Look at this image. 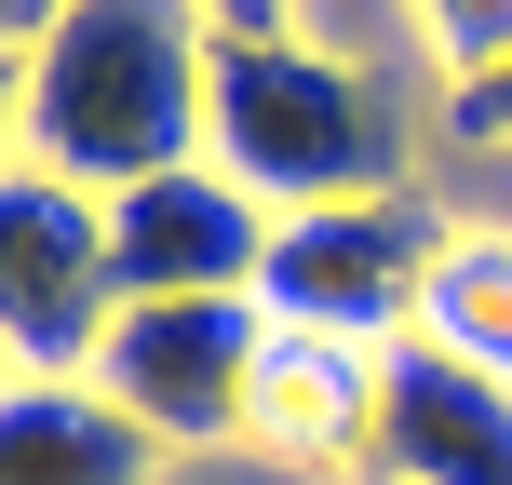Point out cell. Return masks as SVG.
Returning <instances> with one entry per match:
<instances>
[{"label": "cell", "mask_w": 512, "mask_h": 485, "mask_svg": "<svg viewBox=\"0 0 512 485\" xmlns=\"http://www.w3.org/2000/svg\"><path fill=\"white\" fill-rule=\"evenodd\" d=\"M122 283H108V203L41 162H0V351L14 378H95Z\"/></svg>", "instance_id": "obj_4"}, {"label": "cell", "mask_w": 512, "mask_h": 485, "mask_svg": "<svg viewBox=\"0 0 512 485\" xmlns=\"http://www.w3.org/2000/svg\"><path fill=\"white\" fill-rule=\"evenodd\" d=\"M14 108H27V68H0V162H14Z\"/></svg>", "instance_id": "obj_15"}, {"label": "cell", "mask_w": 512, "mask_h": 485, "mask_svg": "<svg viewBox=\"0 0 512 485\" xmlns=\"http://www.w3.org/2000/svg\"><path fill=\"white\" fill-rule=\"evenodd\" d=\"M176 445L135 432L95 378H14L0 391V485H162Z\"/></svg>", "instance_id": "obj_9"}, {"label": "cell", "mask_w": 512, "mask_h": 485, "mask_svg": "<svg viewBox=\"0 0 512 485\" xmlns=\"http://www.w3.org/2000/svg\"><path fill=\"white\" fill-rule=\"evenodd\" d=\"M378 485H512V378L405 337L378 378Z\"/></svg>", "instance_id": "obj_8"}, {"label": "cell", "mask_w": 512, "mask_h": 485, "mask_svg": "<svg viewBox=\"0 0 512 485\" xmlns=\"http://www.w3.org/2000/svg\"><path fill=\"white\" fill-rule=\"evenodd\" d=\"M0 391H14V351H0Z\"/></svg>", "instance_id": "obj_16"}, {"label": "cell", "mask_w": 512, "mask_h": 485, "mask_svg": "<svg viewBox=\"0 0 512 485\" xmlns=\"http://www.w3.org/2000/svg\"><path fill=\"white\" fill-rule=\"evenodd\" d=\"M203 14H216V41H270V27L297 14V0H203Z\"/></svg>", "instance_id": "obj_14"}, {"label": "cell", "mask_w": 512, "mask_h": 485, "mask_svg": "<svg viewBox=\"0 0 512 485\" xmlns=\"http://www.w3.org/2000/svg\"><path fill=\"white\" fill-rule=\"evenodd\" d=\"M432 256H445V216L418 203V189H391V203H324V216H283V230H270L256 310L297 324V337L405 351L418 297H432Z\"/></svg>", "instance_id": "obj_3"}, {"label": "cell", "mask_w": 512, "mask_h": 485, "mask_svg": "<svg viewBox=\"0 0 512 485\" xmlns=\"http://www.w3.org/2000/svg\"><path fill=\"white\" fill-rule=\"evenodd\" d=\"M256 351H270V310L256 297H162V310H122V324H108L95 391L135 418V432H162L176 459H203V445L243 432Z\"/></svg>", "instance_id": "obj_5"}, {"label": "cell", "mask_w": 512, "mask_h": 485, "mask_svg": "<svg viewBox=\"0 0 512 485\" xmlns=\"http://www.w3.org/2000/svg\"><path fill=\"white\" fill-rule=\"evenodd\" d=\"M418 337L459 364L512 378V230H445L432 256V297H418Z\"/></svg>", "instance_id": "obj_10"}, {"label": "cell", "mask_w": 512, "mask_h": 485, "mask_svg": "<svg viewBox=\"0 0 512 485\" xmlns=\"http://www.w3.org/2000/svg\"><path fill=\"white\" fill-rule=\"evenodd\" d=\"M418 41L445 54V81L512 68V0H418Z\"/></svg>", "instance_id": "obj_11"}, {"label": "cell", "mask_w": 512, "mask_h": 485, "mask_svg": "<svg viewBox=\"0 0 512 485\" xmlns=\"http://www.w3.org/2000/svg\"><path fill=\"white\" fill-rule=\"evenodd\" d=\"M68 14V0H0V68H27V54H41V27Z\"/></svg>", "instance_id": "obj_13"}, {"label": "cell", "mask_w": 512, "mask_h": 485, "mask_svg": "<svg viewBox=\"0 0 512 485\" xmlns=\"http://www.w3.org/2000/svg\"><path fill=\"white\" fill-rule=\"evenodd\" d=\"M203 162L230 189H256L270 216H324V203H391L418 149H405V108H391L351 54L270 27V41H216Z\"/></svg>", "instance_id": "obj_2"}, {"label": "cell", "mask_w": 512, "mask_h": 485, "mask_svg": "<svg viewBox=\"0 0 512 485\" xmlns=\"http://www.w3.org/2000/svg\"><path fill=\"white\" fill-rule=\"evenodd\" d=\"M203 95H216V14L203 0H68L27 54V108H14V149L41 176L122 189L203 162Z\"/></svg>", "instance_id": "obj_1"}, {"label": "cell", "mask_w": 512, "mask_h": 485, "mask_svg": "<svg viewBox=\"0 0 512 485\" xmlns=\"http://www.w3.org/2000/svg\"><path fill=\"white\" fill-rule=\"evenodd\" d=\"M459 135H472V149H512V68L459 81Z\"/></svg>", "instance_id": "obj_12"}, {"label": "cell", "mask_w": 512, "mask_h": 485, "mask_svg": "<svg viewBox=\"0 0 512 485\" xmlns=\"http://www.w3.org/2000/svg\"><path fill=\"white\" fill-rule=\"evenodd\" d=\"M270 230H283V216L256 203V189H230L216 162H176V176H149V189L108 203V283H122V310H162V297H256Z\"/></svg>", "instance_id": "obj_6"}, {"label": "cell", "mask_w": 512, "mask_h": 485, "mask_svg": "<svg viewBox=\"0 0 512 485\" xmlns=\"http://www.w3.org/2000/svg\"><path fill=\"white\" fill-rule=\"evenodd\" d=\"M378 378H391V351L270 324L230 445H243V459H270V472H310V485H378Z\"/></svg>", "instance_id": "obj_7"}]
</instances>
